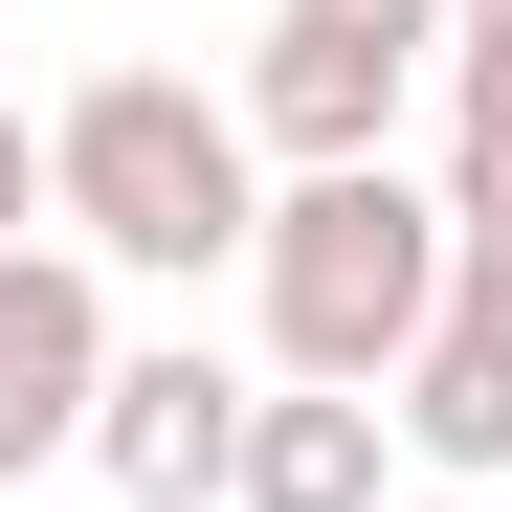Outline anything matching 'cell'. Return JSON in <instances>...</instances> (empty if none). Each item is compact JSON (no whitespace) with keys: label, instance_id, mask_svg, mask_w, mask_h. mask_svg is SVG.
<instances>
[{"label":"cell","instance_id":"cell-1","mask_svg":"<svg viewBox=\"0 0 512 512\" xmlns=\"http://www.w3.org/2000/svg\"><path fill=\"white\" fill-rule=\"evenodd\" d=\"M268 134H245V90H201V67H90V90L45 112V245H90L112 290H223L245 245H268Z\"/></svg>","mask_w":512,"mask_h":512},{"label":"cell","instance_id":"cell-2","mask_svg":"<svg viewBox=\"0 0 512 512\" xmlns=\"http://www.w3.org/2000/svg\"><path fill=\"white\" fill-rule=\"evenodd\" d=\"M446 268H468L446 179H401V156H357V179H290V201H268V245H245V312H268V379L401 401V357L446 334Z\"/></svg>","mask_w":512,"mask_h":512},{"label":"cell","instance_id":"cell-3","mask_svg":"<svg viewBox=\"0 0 512 512\" xmlns=\"http://www.w3.org/2000/svg\"><path fill=\"white\" fill-rule=\"evenodd\" d=\"M112 357H134V334H112V268H90V245H0V490L112 423Z\"/></svg>","mask_w":512,"mask_h":512},{"label":"cell","instance_id":"cell-4","mask_svg":"<svg viewBox=\"0 0 512 512\" xmlns=\"http://www.w3.org/2000/svg\"><path fill=\"white\" fill-rule=\"evenodd\" d=\"M245 423H268V379H223L201 334H134V357H112V423H90V468H112L134 512H223V490H245Z\"/></svg>","mask_w":512,"mask_h":512},{"label":"cell","instance_id":"cell-5","mask_svg":"<svg viewBox=\"0 0 512 512\" xmlns=\"http://www.w3.org/2000/svg\"><path fill=\"white\" fill-rule=\"evenodd\" d=\"M401 45H334V23H268L245 45V134H268V179H357V156H401Z\"/></svg>","mask_w":512,"mask_h":512},{"label":"cell","instance_id":"cell-6","mask_svg":"<svg viewBox=\"0 0 512 512\" xmlns=\"http://www.w3.org/2000/svg\"><path fill=\"white\" fill-rule=\"evenodd\" d=\"M223 512H401V401L268 379V423H245V490H223Z\"/></svg>","mask_w":512,"mask_h":512},{"label":"cell","instance_id":"cell-7","mask_svg":"<svg viewBox=\"0 0 512 512\" xmlns=\"http://www.w3.org/2000/svg\"><path fill=\"white\" fill-rule=\"evenodd\" d=\"M401 468H446V490H512V334L490 312H446L401 357Z\"/></svg>","mask_w":512,"mask_h":512},{"label":"cell","instance_id":"cell-8","mask_svg":"<svg viewBox=\"0 0 512 512\" xmlns=\"http://www.w3.org/2000/svg\"><path fill=\"white\" fill-rule=\"evenodd\" d=\"M268 23H334V45H401V67H446L468 0H268Z\"/></svg>","mask_w":512,"mask_h":512},{"label":"cell","instance_id":"cell-9","mask_svg":"<svg viewBox=\"0 0 512 512\" xmlns=\"http://www.w3.org/2000/svg\"><path fill=\"white\" fill-rule=\"evenodd\" d=\"M446 112H468V134H512V0H468V23H446Z\"/></svg>","mask_w":512,"mask_h":512},{"label":"cell","instance_id":"cell-10","mask_svg":"<svg viewBox=\"0 0 512 512\" xmlns=\"http://www.w3.org/2000/svg\"><path fill=\"white\" fill-rule=\"evenodd\" d=\"M0 245H45V134L0 112Z\"/></svg>","mask_w":512,"mask_h":512},{"label":"cell","instance_id":"cell-11","mask_svg":"<svg viewBox=\"0 0 512 512\" xmlns=\"http://www.w3.org/2000/svg\"><path fill=\"white\" fill-rule=\"evenodd\" d=\"M446 312H490V334H512V245H468V268H446Z\"/></svg>","mask_w":512,"mask_h":512},{"label":"cell","instance_id":"cell-12","mask_svg":"<svg viewBox=\"0 0 512 512\" xmlns=\"http://www.w3.org/2000/svg\"><path fill=\"white\" fill-rule=\"evenodd\" d=\"M401 512H490V490H401Z\"/></svg>","mask_w":512,"mask_h":512},{"label":"cell","instance_id":"cell-13","mask_svg":"<svg viewBox=\"0 0 512 512\" xmlns=\"http://www.w3.org/2000/svg\"><path fill=\"white\" fill-rule=\"evenodd\" d=\"M0 45H23V0H0Z\"/></svg>","mask_w":512,"mask_h":512}]
</instances>
